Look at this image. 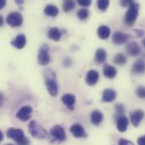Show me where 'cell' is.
Segmentation results:
<instances>
[{"mask_svg": "<svg viewBox=\"0 0 145 145\" xmlns=\"http://www.w3.org/2000/svg\"><path fill=\"white\" fill-rule=\"evenodd\" d=\"M44 78H45V84L48 89V93L52 96H56L58 95V84L56 81V76L54 72L51 71L50 69L46 70L44 72Z\"/></svg>", "mask_w": 145, "mask_h": 145, "instance_id": "obj_1", "label": "cell"}, {"mask_svg": "<svg viewBox=\"0 0 145 145\" xmlns=\"http://www.w3.org/2000/svg\"><path fill=\"white\" fill-rule=\"evenodd\" d=\"M138 8H139L138 4L135 2L132 3L129 6V8H128V10L125 15V18H124V21L127 25L132 26L135 23V21L138 16Z\"/></svg>", "mask_w": 145, "mask_h": 145, "instance_id": "obj_2", "label": "cell"}, {"mask_svg": "<svg viewBox=\"0 0 145 145\" xmlns=\"http://www.w3.org/2000/svg\"><path fill=\"white\" fill-rule=\"evenodd\" d=\"M29 131L32 137L36 138H47L48 137V132L42 127L40 125H38L35 121H32L29 124Z\"/></svg>", "mask_w": 145, "mask_h": 145, "instance_id": "obj_3", "label": "cell"}, {"mask_svg": "<svg viewBox=\"0 0 145 145\" xmlns=\"http://www.w3.org/2000/svg\"><path fill=\"white\" fill-rule=\"evenodd\" d=\"M6 22L11 27H19L23 23V16L19 12H12L7 16Z\"/></svg>", "mask_w": 145, "mask_h": 145, "instance_id": "obj_4", "label": "cell"}, {"mask_svg": "<svg viewBox=\"0 0 145 145\" xmlns=\"http://www.w3.org/2000/svg\"><path fill=\"white\" fill-rule=\"evenodd\" d=\"M48 51L49 48L47 45H42V47L39 50L38 52V56H37V59H38V63L40 65L42 66H45L48 65L50 62V57L48 54Z\"/></svg>", "mask_w": 145, "mask_h": 145, "instance_id": "obj_5", "label": "cell"}, {"mask_svg": "<svg viewBox=\"0 0 145 145\" xmlns=\"http://www.w3.org/2000/svg\"><path fill=\"white\" fill-rule=\"evenodd\" d=\"M50 134L54 139H56L58 141H64L66 138L65 129L60 125L54 126L50 131Z\"/></svg>", "mask_w": 145, "mask_h": 145, "instance_id": "obj_6", "label": "cell"}, {"mask_svg": "<svg viewBox=\"0 0 145 145\" xmlns=\"http://www.w3.org/2000/svg\"><path fill=\"white\" fill-rule=\"evenodd\" d=\"M32 114V108L31 106H23L19 110V111L16 114V116L21 121H26L31 118Z\"/></svg>", "mask_w": 145, "mask_h": 145, "instance_id": "obj_7", "label": "cell"}, {"mask_svg": "<svg viewBox=\"0 0 145 145\" xmlns=\"http://www.w3.org/2000/svg\"><path fill=\"white\" fill-rule=\"evenodd\" d=\"M7 137L9 138H11L15 140V142H20L25 136L24 132L21 129H16V128H9L7 131Z\"/></svg>", "mask_w": 145, "mask_h": 145, "instance_id": "obj_8", "label": "cell"}, {"mask_svg": "<svg viewBox=\"0 0 145 145\" xmlns=\"http://www.w3.org/2000/svg\"><path fill=\"white\" fill-rule=\"evenodd\" d=\"M126 50L127 52V53L132 56V57H136L138 55L140 54L141 52V49L139 47V46L138 45V43H136L135 41H131L126 45Z\"/></svg>", "mask_w": 145, "mask_h": 145, "instance_id": "obj_9", "label": "cell"}, {"mask_svg": "<svg viewBox=\"0 0 145 145\" xmlns=\"http://www.w3.org/2000/svg\"><path fill=\"white\" fill-rule=\"evenodd\" d=\"M144 116V113L143 110H135L131 116V122H132V124L136 127H138L139 124L141 123Z\"/></svg>", "mask_w": 145, "mask_h": 145, "instance_id": "obj_10", "label": "cell"}, {"mask_svg": "<svg viewBox=\"0 0 145 145\" xmlns=\"http://www.w3.org/2000/svg\"><path fill=\"white\" fill-rule=\"evenodd\" d=\"M130 36L125 33H122L121 31H116L114 35H113V42L115 45H122L124 43H126Z\"/></svg>", "mask_w": 145, "mask_h": 145, "instance_id": "obj_11", "label": "cell"}, {"mask_svg": "<svg viewBox=\"0 0 145 145\" xmlns=\"http://www.w3.org/2000/svg\"><path fill=\"white\" fill-rule=\"evenodd\" d=\"M26 38L23 34L18 35L11 41V45L17 49H22L26 46Z\"/></svg>", "mask_w": 145, "mask_h": 145, "instance_id": "obj_12", "label": "cell"}, {"mask_svg": "<svg viewBox=\"0 0 145 145\" xmlns=\"http://www.w3.org/2000/svg\"><path fill=\"white\" fill-rule=\"evenodd\" d=\"M72 135L75 138H84L86 137V132L83 127L80 124H74L70 129Z\"/></svg>", "mask_w": 145, "mask_h": 145, "instance_id": "obj_13", "label": "cell"}, {"mask_svg": "<svg viewBox=\"0 0 145 145\" xmlns=\"http://www.w3.org/2000/svg\"><path fill=\"white\" fill-rule=\"evenodd\" d=\"M99 72L96 70H89L87 73L86 81H87V84L94 85L99 81Z\"/></svg>", "mask_w": 145, "mask_h": 145, "instance_id": "obj_14", "label": "cell"}, {"mask_svg": "<svg viewBox=\"0 0 145 145\" xmlns=\"http://www.w3.org/2000/svg\"><path fill=\"white\" fill-rule=\"evenodd\" d=\"M128 124H129V121L126 116H120L117 119V123H116V127H117L118 131L121 132V133L126 132V129H127Z\"/></svg>", "mask_w": 145, "mask_h": 145, "instance_id": "obj_15", "label": "cell"}, {"mask_svg": "<svg viewBox=\"0 0 145 145\" xmlns=\"http://www.w3.org/2000/svg\"><path fill=\"white\" fill-rule=\"evenodd\" d=\"M115 98H116V92L114 89H107L103 92L102 100L105 102H112L115 100Z\"/></svg>", "mask_w": 145, "mask_h": 145, "instance_id": "obj_16", "label": "cell"}, {"mask_svg": "<svg viewBox=\"0 0 145 145\" xmlns=\"http://www.w3.org/2000/svg\"><path fill=\"white\" fill-rule=\"evenodd\" d=\"M48 36L50 40L58 41L60 40V38L62 36V32L60 31V30L59 28L53 27V28L49 29V31H48Z\"/></svg>", "mask_w": 145, "mask_h": 145, "instance_id": "obj_17", "label": "cell"}, {"mask_svg": "<svg viewBox=\"0 0 145 145\" xmlns=\"http://www.w3.org/2000/svg\"><path fill=\"white\" fill-rule=\"evenodd\" d=\"M62 102L71 110L74 109V104L75 102V95H71V94H66L65 95H63L62 97Z\"/></svg>", "mask_w": 145, "mask_h": 145, "instance_id": "obj_18", "label": "cell"}, {"mask_svg": "<svg viewBox=\"0 0 145 145\" xmlns=\"http://www.w3.org/2000/svg\"><path fill=\"white\" fill-rule=\"evenodd\" d=\"M104 119V116L102 112L99 110H93L91 114V121L94 125H99Z\"/></svg>", "mask_w": 145, "mask_h": 145, "instance_id": "obj_19", "label": "cell"}, {"mask_svg": "<svg viewBox=\"0 0 145 145\" xmlns=\"http://www.w3.org/2000/svg\"><path fill=\"white\" fill-rule=\"evenodd\" d=\"M98 36L102 40H106L110 36V29L106 25H101L98 29Z\"/></svg>", "mask_w": 145, "mask_h": 145, "instance_id": "obj_20", "label": "cell"}, {"mask_svg": "<svg viewBox=\"0 0 145 145\" xmlns=\"http://www.w3.org/2000/svg\"><path fill=\"white\" fill-rule=\"evenodd\" d=\"M107 58V53L105 49L99 48L96 51L95 53V61L99 63H103Z\"/></svg>", "mask_w": 145, "mask_h": 145, "instance_id": "obj_21", "label": "cell"}, {"mask_svg": "<svg viewBox=\"0 0 145 145\" xmlns=\"http://www.w3.org/2000/svg\"><path fill=\"white\" fill-rule=\"evenodd\" d=\"M44 13L46 15L51 16V17H55L59 14V8L53 4H48L44 8Z\"/></svg>", "mask_w": 145, "mask_h": 145, "instance_id": "obj_22", "label": "cell"}, {"mask_svg": "<svg viewBox=\"0 0 145 145\" xmlns=\"http://www.w3.org/2000/svg\"><path fill=\"white\" fill-rule=\"evenodd\" d=\"M103 72H104L105 76L108 78H114L117 74L116 69L114 68L113 66H110V65H105Z\"/></svg>", "mask_w": 145, "mask_h": 145, "instance_id": "obj_23", "label": "cell"}, {"mask_svg": "<svg viewBox=\"0 0 145 145\" xmlns=\"http://www.w3.org/2000/svg\"><path fill=\"white\" fill-rule=\"evenodd\" d=\"M132 72L135 73H144L145 72V63L139 60L132 66Z\"/></svg>", "mask_w": 145, "mask_h": 145, "instance_id": "obj_24", "label": "cell"}, {"mask_svg": "<svg viewBox=\"0 0 145 145\" xmlns=\"http://www.w3.org/2000/svg\"><path fill=\"white\" fill-rule=\"evenodd\" d=\"M75 6V3L74 0H65L63 3V10L66 13L72 11Z\"/></svg>", "mask_w": 145, "mask_h": 145, "instance_id": "obj_25", "label": "cell"}, {"mask_svg": "<svg viewBox=\"0 0 145 145\" xmlns=\"http://www.w3.org/2000/svg\"><path fill=\"white\" fill-rule=\"evenodd\" d=\"M113 61L117 65H124L126 63V58L123 54L120 53V54H117L114 57Z\"/></svg>", "mask_w": 145, "mask_h": 145, "instance_id": "obj_26", "label": "cell"}, {"mask_svg": "<svg viewBox=\"0 0 145 145\" xmlns=\"http://www.w3.org/2000/svg\"><path fill=\"white\" fill-rule=\"evenodd\" d=\"M97 5H98V8L101 11H105L107 8L109 7V0H98Z\"/></svg>", "mask_w": 145, "mask_h": 145, "instance_id": "obj_27", "label": "cell"}, {"mask_svg": "<svg viewBox=\"0 0 145 145\" xmlns=\"http://www.w3.org/2000/svg\"><path fill=\"white\" fill-rule=\"evenodd\" d=\"M88 14H89V11H88L87 8H81V9L78 10V12H77V14H76L77 17H78L80 20H84L87 19Z\"/></svg>", "mask_w": 145, "mask_h": 145, "instance_id": "obj_28", "label": "cell"}, {"mask_svg": "<svg viewBox=\"0 0 145 145\" xmlns=\"http://www.w3.org/2000/svg\"><path fill=\"white\" fill-rule=\"evenodd\" d=\"M136 94H137L138 97H139L141 99H145V87L144 86L138 87L136 90Z\"/></svg>", "mask_w": 145, "mask_h": 145, "instance_id": "obj_29", "label": "cell"}, {"mask_svg": "<svg viewBox=\"0 0 145 145\" xmlns=\"http://www.w3.org/2000/svg\"><path fill=\"white\" fill-rule=\"evenodd\" d=\"M76 2L81 7H88L92 3V0H76Z\"/></svg>", "mask_w": 145, "mask_h": 145, "instance_id": "obj_30", "label": "cell"}, {"mask_svg": "<svg viewBox=\"0 0 145 145\" xmlns=\"http://www.w3.org/2000/svg\"><path fill=\"white\" fill-rule=\"evenodd\" d=\"M120 3L122 7H129L132 3H134V0H121Z\"/></svg>", "mask_w": 145, "mask_h": 145, "instance_id": "obj_31", "label": "cell"}, {"mask_svg": "<svg viewBox=\"0 0 145 145\" xmlns=\"http://www.w3.org/2000/svg\"><path fill=\"white\" fill-rule=\"evenodd\" d=\"M119 145H134L132 142L126 140V139H121L119 142Z\"/></svg>", "mask_w": 145, "mask_h": 145, "instance_id": "obj_32", "label": "cell"}, {"mask_svg": "<svg viewBox=\"0 0 145 145\" xmlns=\"http://www.w3.org/2000/svg\"><path fill=\"white\" fill-rule=\"evenodd\" d=\"M17 144L19 145H28L29 144V140H28L26 138L24 137V138H23L20 142H18Z\"/></svg>", "mask_w": 145, "mask_h": 145, "instance_id": "obj_33", "label": "cell"}, {"mask_svg": "<svg viewBox=\"0 0 145 145\" xmlns=\"http://www.w3.org/2000/svg\"><path fill=\"white\" fill-rule=\"evenodd\" d=\"M138 145H145V135L138 138Z\"/></svg>", "mask_w": 145, "mask_h": 145, "instance_id": "obj_34", "label": "cell"}, {"mask_svg": "<svg viewBox=\"0 0 145 145\" xmlns=\"http://www.w3.org/2000/svg\"><path fill=\"white\" fill-rule=\"evenodd\" d=\"M115 108H116V110L119 114H121L124 112V106L122 105H117Z\"/></svg>", "mask_w": 145, "mask_h": 145, "instance_id": "obj_35", "label": "cell"}, {"mask_svg": "<svg viewBox=\"0 0 145 145\" xmlns=\"http://www.w3.org/2000/svg\"><path fill=\"white\" fill-rule=\"evenodd\" d=\"M136 33L138 34V37L143 36H144V32L143 31H140V30H136Z\"/></svg>", "mask_w": 145, "mask_h": 145, "instance_id": "obj_36", "label": "cell"}, {"mask_svg": "<svg viewBox=\"0 0 145 145\" xmlns=\"http://www.w3.org/2000/svg\"><path fill=\"white\" fill-rule=\"evenodd\" d=\"M6 5V0H0V8H3Z\"/></svg>", "mask_w": 145, "mask_h": 145, "instance_id": "obj_37", "label": "cell"}, {"mask_svg": "<svg viewBox=\"0 0 145 145\" xmlns=\"http://www.w3.org/2000/svg\"><path fill=\"white\" fill-rule=\"evenodd\" d=\"M15 3L18 4V5H21V4H23V3H24V0H15Z\"/></svg>", "mask_w": 145, "mask_h": 145, "instance_id": "obj_38", "label": "cell"}, {"mask_svg": "<svg viewBox=\"0 0 145 145\" xmlns=\"http://www.w3.org/2000/svg\"><path fill=\"white\" fill-rule=\"evenodd\" d=\"M3 25V16L1 15L0 16V25L2 26Z\"/></svg>", "mask_w": 145, "mask_h": 145, "instance_id": "obj_39", "label": "cell"}, {"mask_svg": "<svg viewBox=\"0 0 145 145\" xmlns=\"http://www.w3.org/2000/svg\"><path fill=\"white\" fill-rule=\"evenodd\" d=\"M3 139V133H2V132L0 133V140L2 141Z\"/></svg>", "mask_w": 145, "mask_h": 145, "instance_id": "obj_40", "label": "cell"}, {"mask_svg": "<svg viewBox=\"0 0 145 145\" xmlns=\"http://www.w3.org/2000/svg\"><path fill=\"white\" fill-rule=\"evenodd\" d=\"M143 44H144V47H145V38L144 39V40H143Z\"/></svg>", "mask_w": 145, "mask_h": 145, "instance_id": "obj_41", "label": "cell"}, {"mask_svg": "<svg viewBox=\"0 0 145 145\" xmlns=\"http://www.w3.org/2000/svg\"><path fill=\"white\" fill-rule=\"evenodd\" d=\"M6 145H13V144H6Z\"/></svg>", "mask_w": 145, "mask_h": 145, "instance_id": "obj_42", "label": "cell"}]
</instances>
